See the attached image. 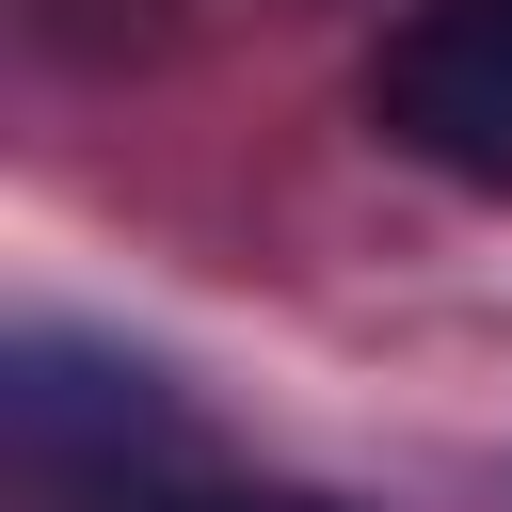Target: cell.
<instances>
[{
  "label": "cell",
  "mask_w": 512,
  "mask_h": 512,
  "mask_svg": "<svg viewBox=\"0 0 512 512\" xmlns=\"http://www.w3.org/2000/svg\"><path fill=\"white\" fill-rule=\"evenodd\" d=\"M192 512H336V496H192Z\"/></svg>",
  "instance_id": "obj_3"
},
{
  "label": "cell",
  "mask_w": 512,
  "mask_h": 512,
  "mask_svg": "<svg viewBox=\"0 0 512 512\" xmlns=\"http://www.w3.org/2000/svg\"><path fill=\"white\" fill-rule=\"evenodd\" d=\"M0 432H16V480L48 512H192V416L160 400V368L128 352H80V336H16L0 368Z\"/></svg>",
  "instance_id": "obj_1"
},
{
  "label": "cell",
  "mask_w": 512,
  "mask_h": 512,
  "mask_svg": "<svg viewBox=\"0 0 512 512\" xmlns=\"http://www.w3.org/2000/svg\"><path fill=\"white\" fill-rule=\"evenodd\" d=\"M368 128L448 192H512V0H400L368 48Z\"/></svg>",
  "instance_id": "obj_2"
}]
</instances>
